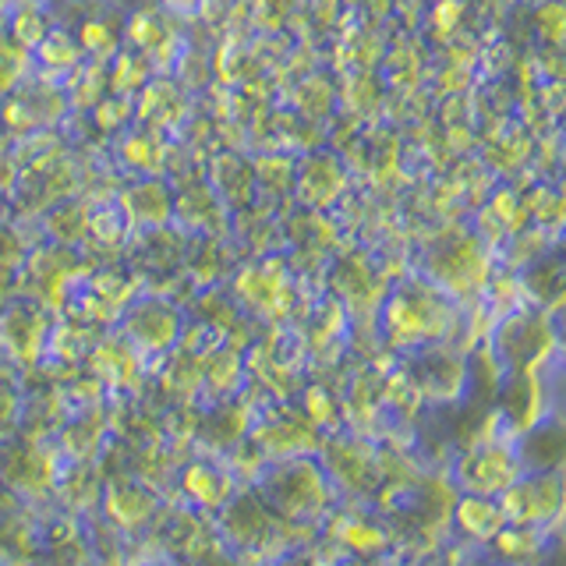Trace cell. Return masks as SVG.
<instances>
[{
	"instance_id": "cell-21",
	"label": "cell",
	"mask_w": 566,
	"mask_h": 566,
	"mask_svg": "<svg viewBox=\"0 0 566 566\" xmlns=\"http://www.w3.org/2000/svg\"><path fill=\"white\" fill-rule=\"evenodd\" d=\"M336 566H382V563H368V559H350V563H336Z\"/></svg>"
},
{
	"instance_id": "cell-20",
	"label": "cell",
	"mask_w": 566,
	"mask_h": 566,
	"mask_svg": "<svg viewBox=\"0 0 566 566\" xmlns=\"http://www.w3.org/2000/svg\"><path fill=\"white\" fill-rule=\"evenodd\" d=\"M305 407H308V421L312 424H329L333 421V400L323 394V389H308Z\"/></svg>"
},
{
	"instance_id": "cell-7",
	"label": "cell",
	"mask_w": 566,
	"mask_h": 566,
	"mask_svg": "<svg viewBox=\"0 0 566 566\" xmlns=\"http://www.w3.org/2000/svg\"><path fill=\"white\" fill-rule=\"evenodd\" d=\"M99 506L106 513V521H111L117 531H124V535H135L138 527H146L156 517L159 495L149 485H142V482H117V485L103 489Z\"/></svg>"
},
{
	"instance_id": "cell-1",
	"label": "cell",
	"mask_w": 566,
	"mask_h": 566,
	"mask_svg": "<svg viewBox=\"0 0 566 566\" xmlns=\"http://www.w3.org/2000/svg\"><path fill=\"white\" fill-rule=\"evenodd\" d=\"M255 495L273 513H280L283 521H294V524L326 517L333 503L326 471L305 457H287V460H276L273 468H265L259 474Z\"/></svg>"
},
{
	"instance_id": "cell-6",
	"label": "cell",
	"mask_w": 566,
	"mask_h": 566,
	"mask_svg": "<svg viewBox=\"0 0 566 566\" xmlns=\"http://www.w3.org/2000/svg\"><path fill=\"white\" fill-rule=\"evenodd\" d=\"M326 478L350 495H365L379 482V453L361 439H336L326 447Z\"/></svg>"
},
{
	"instance_id": "cell-18",
	"label": "cell",
	"mask_w": 566,
	"mask_h": 566,
	"mask_svg": "<svg viewBox=\"0 0 566 566\" xmlns=\"http://www.w3.org/2000/svg\"><path fill=\"white\" fill-rule=\"evenodd\" d=\"M22 418V394L14 389L8 376H0V436H11Z\"/></svg>"
},
{
	"instance_id": "cell-5",
	"label": "cell",
	"mask_w": 566,
	"mask_h": 566,
	"mask_svg": "<svg viewBox=\"0 0 566 566\" xmlns=\"http://www.w3.org/2000/svg\"><path fill=\"white\" fill-rule=\"evenodd\" d=\"M0 478H4L8 489L29 495V500H46L61 478V457L35 447V442L4 447L0 450Z\"/></svg>"
},
{
	"instance_id": "cell-15",
	"label": "cell",
	"mask_w": 566,
	"mask_h": 566,
	"mask_svg": "<svg viewBox=\"0 0 566 566\" xmlns=\"http://www.w3.org/2000/svg\"><path fill=\"white\" fill-rule=\"evenodd\" d=\"M424 368L429 371L418 379V389L421 394L439 397V400L453 397L460 389V382H464V365H460L457 358H450V354H429V358H424Z\"/></svg>"
},
{
	"instance_id": "cell-8",
	"label": "cell",
	"mask_w": 566,
	"mask_h": 566,
	"mask_svg": "<svg viewBox=\"0 0 566 566\" xmlns=\"http://www.w3.org/2000/svg\"><path fill=\"white\" fill-rule=\"evenodd\" d=\"M548 347H553V336L545 333L542 318L535 315L506 318V326L500 333V354L506 365H513L517 371H535L545 361Z\"/></svg>"
},
{
	"instance_id": "cell-9",
	"label": "cell",
	"mask_w": 566,
	"mask_h": 566,
	"mask_svg": "<svg viewBox=\"0 0 566 566\" xmlns=\"http://www.w3.org/2000/svg\"><path fill=\"white\" fill-rule=\"evenodd\" d=\"M252 447H259L262 457L270 460H287V457H305L315 447V429L301 418H273L252 429Z\"/></svg>"
},
{
	"instance_id": "cell-12",
	"label": "cell",
	"mask_w": 566,
	"mask_h": 566,
	"mask_svg": "<svg viewBox=\"0 0 566 566\" xmlns=\"http://www.w3.org/2000/svg\"><path fill=\"white\" fill-rule=\"evenodd\" d=\"M128 336L138 350H167L177 340V315L167 305H138L128 318Z\"/></svg>"
},
{
	"instance_id": "cell-3",
	"label": "cell",
	"mask_w": 566,
	"mask_h": 566,
	"mask_svg": "<svg viewBox=\"0 0 566 566\" xmlns=\"http://www.w3.org/2000/svg\"><path fill=\"white\" fill-rule=\"evenodd\" d=\"M559 503H563V485L548 471L517 478V482L500 492V510L506 524L513 527H542L559 513Z\"/></svg>"
},
{
	"instance_id": "cell-11",
	"label": "cell",
	"mask_w": 566,
	"mask_h": 566,
	"mask_svg": "<svg viewBox=\"0 0 566 566\" xmlns=\"http://www.w3.org/2000/svg\"><path fill=\"white\" fill-rule=\"evenodd\" d=\"M181 489L199 510H220L234 495V474L209 460H191L181 471Z\"/></svg>"
},
{
	"instance_id": "cell-17",
	"label": "cell",
	"mask_w": 566,
	"mask_h": 566,
	"mask_svg": "<svg viewBox=\"0 0 566 566\" xmlns=\"http://www.w3.org/2000/svg\"><path fill=\"white\" fill-rule=\"evenodd\" d=\"M35 535L25 521H4L0 524V566H25L32 556Z\"/></svg>"
},
{
	"instance_id": "cell-2",
	"label": "cell",
	"mask_w": 566,
	"mask_h": 566,
	"mask_svg": "<svg viewBox=\"0 0 566 566\" xmlns=\"http://www.w3.org/2000/svg\"><path fill=\"white\" fill-rule=\"evenodd\" d=\"M450 329V305L447 297L421 287V283H407L386 305V333L389 340L400 347L429 344L447 336Z\"/></svg>"
},
{
	"instance_id": "cell-13",
	"label": "cell",
	"mask_w": 566,
	"mask_h": 566,
	"mask_svg": "<svg viewBox=\"0 0 566 566\" xmlns=\"http://www.w3.org/2000/svg\"><path fill=\"white\" fill-rule=\"evenodd\" d=\"M450 513L457 517V527L474 542H492L506 527V517H503L500 503H495V495H468L464 492L457 500V510H450Z\"/></svg>"
},
{
	"instance_id": "cell-4",
	"label": "cell",
	"mask_w": 566,
	"mask_h": 566,
	"mask_svg": "<svg viewBox=\"0 0 566 566\" xmlns=\"http://www.w3.org/2000/svg\"><path fill=\"white\" fill-rule=\"evenodd\" d=\"M517 478H521V460L513 457L510 447L492 439L468 450L457 464V489H464L468 495H500Z\"/></svg>"
},
{
	"instance_id": "cell-10",
	"label": "cell",
	"mask_w": 566,
	"mask_h": 566,
	"mask_svg": "<svg viewBox=\"0 0 566 566\" xmlns=\"http://www.w3.org/2000/svg\"><path fill=\"white\" fill-rule=\"evenodd\" d=\"M329 542H336L340 548H347V553L354 556H379L389 548V531L371 524L368 517H361V513H333L329 517Z\"/></svg>"
},
{
	"instance_id": "cell-14",
	"label": "cell",
	"mask_w": 566,
	"mask_h": 566,
	"mask_svg": "<svg viewBox=\"0 0 566 566\" xmlns=\"http://www.w3.org/2000/svg\"><path fill=\"white\" fill-rule=\"evenodd\" d=\"M0 336H4V344L11 347L14 358L32 361L43 344V323H40V315H35V308H11L4 315V323H0Z\"/></svg>"
},
{
	"instance_id": "cell-22",
	"label": "cell",
	"mask_w": 566,
	"mask_h": 566,
	"mask_svg": "<svg viewBox=\"0 0 566 566\" xmlns=\"http://www.w3.org/2000/svg\"><path fill=\"white\" fill-rule=\"evenodd\" d=\"M149 566H153V563H149Z\"/></svg>"
},
{
	"instance_id": "cell-16",
	"label": "cell",
	"mask_w": 566,
	"mask_h": 566,
	"mask_svg": "<svg viewBox=\"0 0 566 566\" xmlns=\"http://www.w3.org/2000/svg\"><path fill=\"white\" fill-rule=\"evenodd\" d=\"M492 548L506 563H527L542 548V527H513V524H506L500 535L492 538Z\"/></svg>"
},
{
	"instance_id": "cell-19",
	"label": "cell",
	"mask_w": 566,
	"mask_h": 566,
	"mask_svg": "<svg viewBox=\"0 0 566 566\" xmlns=\"http://www.w3.org/2000/svg\"><path fill=\"white\" fill-rule=\"evenodd\" d=\"M262 566H329V559L318 553V548H312V545H291V548H283L280 556H273V559H265Z\"/></svg>"
}]
</instances>
